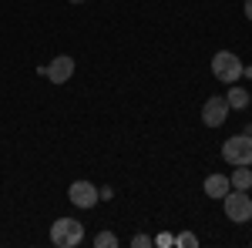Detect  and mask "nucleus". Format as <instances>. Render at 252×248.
Segmentation results:
<instances>
[{"label":"nucleus","mask_w":252,"mask_h":248,"mask_svg":"<svg viewBox=\"0 0 252 248\" xmlns=\"http://www.w3.org/2000/svg\"><path fill=\"white\" fill-rule=\"evenodd\" d=\"M71 3H84V0H71Z\"/></svg>","instance_id":"nucleus-16"},{"label":"nucleus","mask_w":252,"mask_h":248,"mask_svg":"<svg viewBox=\"0 0 252 248\" xmlns=\"http://www.w3.org/2000/svg\"><path fill=\"white\" fill-rule=\"evenodd\" d=\"M67 198H71V205L74 208H94L97 201H101V194L91 181H74L71 188H67Z\"/></svg>","instance_id":"nucleus-6"},{"label":"nucleus","mask_w":252,"mask_h":248,"mask_svg":"<svg viewBox=\"0 0 252 248\" xmlns=\"http://www.w3.org/2000/svg\"><path fill=\"white\" fill-rule=\"evenodd\" d=\"M152 242H155V245H175V238H172V235H165V231H161L158 238H152Z\"/></svg>","instance_id":"nucleus-14"},{"label":"nucleus","mask_w":252,"mask_h":248,"mask_svg":"<svg viewBox=\"0 0 252 248\" xmlns=\"http://www.w3.org/2000/svg\"><path fill=\"white\" fill-rule=\"evenodd\" d=\"M94 245L97 248H118V235H111V231H97V235H94Z\"/></svg>","instance_id":"nucleus-11"},{"label":"nucleus","mask_w":252,"mask_h":248,"mask_svg":"<svg viewBox=\"0 0 252 248\" xmlns=\"http://www.w3.org/2000/svg\"><path fill=\"white\" fill-rule=\"evenodd\" d=\"M131 245H138V248H148V245H155V242H152L148 235H135V238H131Z\"/></svg>","instance_id":"nucleus-13"},{"label":"nucleus","mask_w":252,"mask_h":248,"mask_svg":"<svg viewBox=\"0 0 252 248\" xmlns=\"http://www.w3.org/2000/svg\"><path fill=\"white\" fill-rule=\"evenodd\" d=\"M229 181H232L235 191H249V188H252V171H249V165H235V171L229 174Z\"/></svg>","instance_id":"nucleus-10"},{"label":"nucleus","mask_w":252,"mask_h":248,"mask_svg":"<svg viewBox=\"0 0 252 248\" xmlns=\"http://www.w3.org/2000/svg\"><path fill=\"white\" fill-rule=\"evenodd\" d=\"M51 242L58 248H78L84 242V225L78 218H58L51 225Z\"/></svg>","instance_id":"nucleus-1"},{"label":"nucleus","mask_w":252,"mask_h":248,"mask_svg":"<svg viewBox=\"0 0 252 248\" xmlns=\"http://www.w3.org/2000/svg\"><path fill=\"white\" fill-rule=\"evenodd\" d=\"M202 188H205V194H209V198H219V201H222V198L232 191V181H229L225 174H209Z\"/></svg>","instance_id":"nucleus-8"},{"label":"nucleus","mask_w":252,"mask_h":248,"mask_svg":"<svg viewBox=\"0 0 252 248\" xmlns=\"http://www.w3.org/2000/svg\"><path fill=\"white\" fill-rule=\"evenodd\" d=\"M222 158L229 165H252V134H232L225 144H222Z\"/></svg>","instance_id":"nucleus-4"},{"label":"nucleus","mask_w":252,"mask_h":248,"mask_svg":"<svg viewBox=\"0 0 252 248\" xmlns=\"http://www.w3.org/2000/svg\"><path fill=\"white\" fill-rule=\"evenodd\" d=\"M242 10H246V17L252 20V0H246V7H242Z\"/></svg>","instance_id":"nucleus-15"},{"label":"nucleus","mask_w":252,"mask_h":248,"mask_svg":"<svg viewBox=\"0 0 252 248\" xmlns=\"http://www.w3.org/2000/svg\"><path fill=\"white\" fill-rule=\"evenodd\" d=\"M229 101L225 97H209L205 104H202V124L205 128H222L225 121H229Z\"/></svg>","instance_id":"nucleus-5"},{"label":"nucleus","mask_w":252,"mask_h":248,"mask_svg":"<svg viewBox=\"0 0 252 248\" xmlns=\"http://www.w3.org/2000/svg\"><path fill=\"white\" fill-rule=\"evenodd\" d=\"M175 245H182V248H198V238H195L192 231H182V235H175Z\"/></svg>","instance_id":"nucleus-12"},{"label":"nucleus","mask_w":252,"mask_h":248,"mask_svg":"<svg viewBox=\"0 0 252 248\" xmlns=\"http://www.w3.org/2000/svg\"><path fill=\"white\" fill-rule=\"evenodd\" d=\"M242 60L235 57L232 51H215V57H212V74L215 81H222V84H235L239 77H242Z\"/></svg>","instance_id":"nucleus-2"},{"label":"nucleus","mask_w":252,"mask_h":248,"mask_svg":"<svg viewBox=\"0 0 252 248\" xmlns=\"http://www.w3.org/2000/svg\"><path fill=\"white\" fill-rule=\"evenodd\" d=\"M222 205H225V218L229 221H235V225H246L252 218V198L249 191H229L225 198H222Z\"/></svg>","instance_id":"nucleus-3"},{"label":"nucleus","mask_w":252,"mask_h":248,"mask_svg":"<svg viewBox=\"0 0 252 248\" xmlns=\"http://www.w3.org/2000/svg\"><path fill=\"white\" fill-rule=\"evenodd\" d=\"M44 77H47V81H54V84H67V81L74 77V57H67V54L54 57L47 67H44Z\"/></svg>","instance_id":"nucleus-7"},{"label":"nucleus","mask_w":252,"mask_h":248,"mask_svg":"<svg viewBox=\"0 0 252 248\" xmlns=\"http://www.w3.org/2000/svg\"><path fill=\"white\" fill-rule=\"evenodd\" d=\"M225 101H229V108H235V111H246L249 108V91L246 87H239V84H229V91H225Z\"/></svg>","instance_id":"nucleus-9"}]
</instances>
